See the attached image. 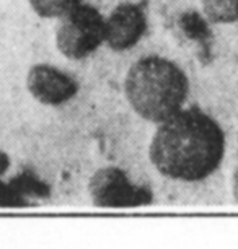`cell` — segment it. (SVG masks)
I'll return each mask as SVG.
<instances>
[{"label": "cell", "mask_w": 238, "mask_h": 249, "mask_svg": "<svg viewBox=\"0 0 238 249\" xmlns=\"http://www.w3.org/2000/svg\"><path fill=\"white\" fill-rule=\"evenodd\" d=\"M225 155V134L219 122L199 107H186L160 122L148 157L168 179L198 182L220 166Z\"/></svg>", "instance_id": "obj_1"}, {"label": "cell", "mask_w": 238, "mask_h": 249, "mask_svg": "<svg viewBox=\"0 0 238 249\" xmlns=\"http://www.w3.org/2000/svg\"><path fill=\"white\" fill-rule=\"evenodd\" d=\"M124 91L137 116L160 124L183 109L189 95V80L173 60L147 55L132 64L126 75Z\"/></svg>", "instance_id": "obj_2"}, {"label": "cell", "mask_w": 238, "mask_h": 249, "mask_svg": "<svg viewBox=\"0 0 238 249\" xmlns=\"http://www.w3.org/2000/svg\"><path fill=\"white\" fill-rule=\"evenodd\" d=\"M105 17L95 7L78 3L60 18L55 30V46L67 59L82 60L105 43Z\"/></svg>", "instance_id": "obj_3"}, {"label": "cell", "mask_w": 238, "mask_h": 249, "mask_svg": "<svg viewBox=\"0 0 238 249\" xmlns=\"http://www.w3.org/2000/svg\"><path fill=\"white\" fill-rule=\"evenodd\" d=\"M88 192L93 204L106 209L141 207L153 199L148 187L132 184L129 176L116 166L100 168L88 182Z\"/></svg>", "instance_id": "obj_4"}, {"label": "cell", "mask_w": 238, "mask_h": 249, "mask_svg": "<svg viewBox=\"0 0 238 249\" xmlns=\"http://www.w3.org/2000/svg\"><path fill=\"white\" fill-rule=\"evenodd\" d=\"M26 88L36 101L46 106H62L75 98L78 82L54 65L36 64L28 70Z\"/></svg>", "instance_id": "obj_5"}, {"label": "cell", "mask_w": 238, "mask_h": 249, "mask_svg": "<svg viewBox=\"0 0 238 249\" xmlns=\"http://www.w3.org/2000/svg\"><path fill=\"white\" fill-rule=\"evenodd\" d=\"M147 31V15L142 5L119 3L106 18L105 43L111 51L124 53L132 49Z\"/></svg>", "instance_id": "obj_6"}, {"label": "cell", "mask_w": 238, "mask_h": 249, "mask_svg": "<svg viewBox=\"0 0 238 249\" xmlns=\"http://www.w3.org/2000/svg\"><path fill=\"white\" fill-rule=\"evenodd\" d=\"M202 10L207 20L216 25L238 21V0H202Z\"/></svg>", "instance_id": "obj_7"}, {"label": "cell", "mask_w": 238, "mask_h": 249, "mask_svg": "<svg viewBox=\"0 0 238 249\" xmlns=\"http://www.w3.org/2000/svg\"><path fill=\"white\" fill-rule=\"evenodd\" d=\"M31 10L41 18H62L82 0H28Z\"/></svg>", "instance_id": "obj_8"}, {"label": "cell", "mask_w": 238, "mask_h": 249, "mask_svg": "<svg viewBox=\"0 0 238 249\" xmlns=\"http://www.w3.org/2000/svg\"><path fill=\"white\" fill-rule=\"evenodd\" d=\"M15 205H23V200L18 191L15 187L7 184L0 179V207H15Z\"/></svg>", "instance_id": "obj_9"}, {"label": "cell", "mask_w": 238, "mask_h": 249, "mask_svg": "<svg viewBox=\"0 0 238 249\" xmlns=\"http://www.w3.org/2000/svg\"><path fill=\"white\" fill-rule=\"evenodd\" d=\"M8 168H10V158H8V155L5 152L0 150V178L8 171Z\"/></svg>", "instance_id": "obj_10"}]
</instances>
